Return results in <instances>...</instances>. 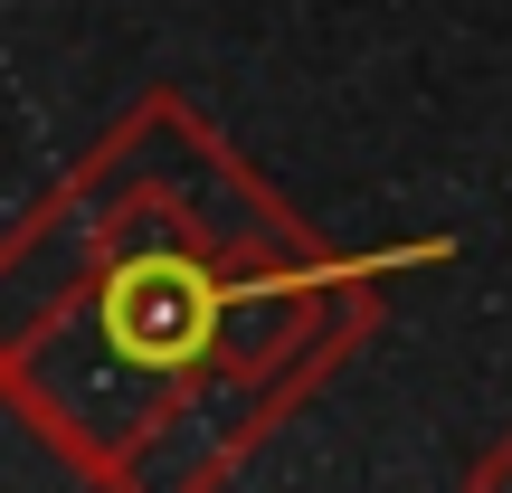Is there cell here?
Wrapping results in <instances>:
<instances>
[{
  "instance_id": "1",
  "label": "cell",
  "mask_w": 512,
  "mask_h": 493,
  "mask_svg": "<svg viewBox=\"0 0 512 493\" xmlns=\"http://www.w3.org/2000/svg\"><path fill=\"white\" fill-rule=\"evenodd\" d=\"M114 342L124 351H152V361H181L190 342H200V285H190L181 266H143L114 285Z\"/></svg>"
}]
</instances>
